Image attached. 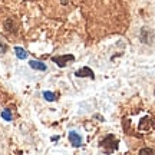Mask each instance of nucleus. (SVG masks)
Wrapping results in <instances>:
<instances>
[{
	"label": "nucleus",
	"mask_w": 155,
	"mask_h": 155,
	"mask_svg": "<svg viewBox=\"0 0 155 155\" xmlns=\"http://www.w3.org/2000/svg\"><path fill=\"white\" fill-rule=\"evenodd\" d=\"M101 147L102 148H105V152H112V151H115L118 148V141L114 135H106L105 138L101 141Z\"/></svg>",
	"instance_id": "nucleus-1"
},
{
	"label": "nucleus",
	"mask_w": 155,
	"mask_h": 155,
	"mask_svg": "<svg viewBox=\"0 0 155 155\" xmlns=\"http://www.w3.org/2000/svg\"><path fill=\"white\" fill-rule=\"evenodd\" d=\"M52 61L55 62L59 68H65L68 65V62H73L75 61V56L73 55H62V56H53Z\"/></svg>",
	"instance_id": "nucleus-2"
},
{
	"label": "nucleus",
	"mask_w": 155,
	"mask_h": 155,
	"mask_svg": "<svg viewBox=\"0 0 155 155\" xmlns=\"http://www.w3.org/2000/svg\"><path fill=\"white\" fill-rule=\"evenodd\" d=\"M75 75H76L78 78H91V79H95L94 71H92L91 68H88V66L81 68L79 71H76V72H75Z\"/></svg>",
	"instance_id": "nucleus-3"
},
{
	"label": "nucleus",
	"mask_w": 155,
	"mask_h": 155,
	"mask_svg": "<svg viewBox=\"0 0 155 155\" xmlns=\"http://www.w3.org/2000/svg\"><path fill=\"white\" fill-rule=\"evenodd\" d=\"M69 141H71V144H72L75 148L82 147V144H83L82 137H81L78 132H75V131H71V132H69Z\"/></svg>",
	"instance_id": "nucleus-4"
},
{
	"label": "nucleus",
	"mask_w": 155,
	"mask_h": 155,
	"mask_svg": "<svg viewBox=\"0 0 155 155\" xmlns=\"http://www.w3.org/2000/svg\"><path fill=\"white\" fill-rule=\"evenodd\" d=\"M29 66L32 68V69H36V71H42V72L48 69L45 63H42V62H39V61H29Z\"/></svg>",
	"instance_id": "nucleus-5"
},
{
	"label": "nucleus",
	"mask_w": 155,
	"mask_h": 155,
	"mask_svg": "<svg viewBox=\"0 0 155 155\" xmlns=\"http://www.w3.org/2000/svg\"><path fill=\"white\" fill-rule=\"evenodd\" d=\"M15 53H16V56L19 59H22V61L28 58V52L23 49V48H20V46H16V48H15Z\"/></svg>",
	"instance_id": "nucleus-6"
},
{
	"label": "nucleus",
	"mask_w": 155,
	"mask_h": 155,
	"mask_svg": "<svg viewBox=\"0 0 155 155\" xmlns=\"http://www.w3.org/2000/svg\"><path fill=\"white\" fill-rule=\"evenodd\" d=\"M43 98H45L46 101H49V102H53V101H56V95L53 94V92L45 91V92H43Z\"/></svg>",
	"instance_id": "nucleus-7"
},
{
	"label": "nucleus",
	"mask_w": 155,
	"mask_h": 155,
	"mask_svg": "<svg viewBox=\"0 0 155 155\" xmlns=\"http://www.w3.org/2000/svg\"><path fill=\"white\" fill-rule=\"evenodd\" d=\"M2 118L5 119V121H7V122H10L12 121V112H10V109H3V112H2Z\"/></svg>",
	"instance_id": "nucleus-8"
},
{
	"label": "nucleus",
	"mask_w": 155,
	"mask_h": 155,
	"mask_svg": "<svg viewBox=\"0 0 155 155\" xmlns=\"http://www.w3.org/2000/svg\"><path fill=\"white\" fill-rule=\"evenodd\" d=\"M139 154H155V150H151V148H142V150H139Z\"/></svg>",
	"instance_id": "nucleus-9"
},
{
	"label": "nucleus",
	"mask_w": 155,
	"mask_h": 155,
	"mask_svg": "<svg viewBox=\"0 0 155 155\" xmlns=\"http://www.w3.org/2000/svg\"><path fill=\"white\" fill-rule=\"evenodd\" d=\"M61 3H62L63 6H66L68 3H69V0H61Z\"/></svg>",
	"instance_id": "nucleus-10"
},
{
	"label": "nucleus",
	"mask_w": 155,
	"mask_h": 155,
	"mask_svg": "<svg viewBox=\"0 0 155 155\" xmlns=\"http://www.w3.org/2000/svg\"><path fill=\"white\" fill-rule=\"evenodd\" d=\"M154 94H155V92H154Z\"/></svg>",
	"instance_id": "nucleus-11"
}]
</instances>
